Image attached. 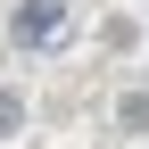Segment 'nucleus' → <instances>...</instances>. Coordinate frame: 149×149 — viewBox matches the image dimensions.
Returning a JSON list of instances; mask_svg holds the SVG:
<instances>
[{"label":"nucleus","instance_id":"7ed1b4c3","mask_svg":"<svg viewBox=\"0 0 149 149\" xmlns=\"http://www.w3.org/2000/svg\"><path fill=\"white\" fill-rule=\"evenodd\" d=\"M116 116H124V124H133V133H149V100H124V108H116Z\"/></svg>","mask_w":149,"mask_h":149},{"label":"nucleus","instance_id":"f257e3e1","mask_svg":"<svg viewBox=\"0 0 149 149\" xmlns=\"http://www.w3.org/2000/svg\"><path fill=\"white\" fill-rule=\"evenodd\" d=\"M8 33H17V50H58L66 42V0H17Z\"/></svg>","mask_w":149,"mask_h":149},{"label":"nucleus","instance_id":"f03ea898","mask_svg":"<svg viewBox=\"0 0 149 149\" xmlns=\"http://www.w3.org/2000/svg\"><path fill=\"white\" fill-rule=\"evenodd\" d=\"M17 124H25V100H17V91H0V141H8Z\"/></svg>","mask_w":149,"mask_h":149}]
</instances>
